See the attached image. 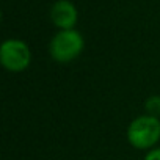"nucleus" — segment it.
<instances>
[{"instance_id":"f257e3e1","label":"nucleus","mask_w":160,"mask_h":160,"mask_svg":"<svg viewBox=\"0 0 160 160\" xmlns=\"http://www.w3.org/2000/svg\"><path fill=\"white\" fill-rule=\"evenodd\" d=\"M126 137L132 148L149 151L160 140V119L152 115H140L130 121Z\"/></svg>"},{"instance_id":"f03ea898","label":"nucleus","mask_w":160,"mask_h":160,"mask_svg":"<svg viewBox=\"0 0 160 160\" xmlns=\"http://www.w3.org/2000/svg\"><path fill=\"white\" fill-rule=\"evenodd\" d=\"M85 39L75 28L58 30L49 42V53L57 63H69L82 53Z\"/></svg>"},{"instance_id":"7ed1b4c3","label":"nucleus","mask_w":160,"mask_h":160,"mask_svg":"<svg viewBox=\"0 0 160 160\" xmlns=\"http://www.w3.org/2000/svg\"><path fill=\"white\" fill-rule=\"evenodd\" d=\"M0 63L10 72H22L32 63V52L22 39H7L0 47Z\"/></svg>"},{"instance_id":"20e7f679","label":"nucleus","mask_w":160,"mask_h":160,"mask_svg":"<svg viewBox=\"0 0 160 160\" xmlns=\"http://www.w3.org/2000/svg\"><path fill=\"white\" fill-rule=\"evenodd\" d=\"M50 21L60 30H71L75 27L78 11L71 0H57L50 8Z\"/></svg>"},{"instance_id":"39448f33","label":"nucleus","mask_w":160,"mask_h":160,"mask_svg":"<svg viewBox=\"0 0 160 160\" xmlns=\"http://www.w3.org/2000/svg\"><path fill=\"white\" fill-rule=\"evenodd\" d=\"M144 108L148 112V115L152 116H160V96H152L144 102Z\"/></svg>"},{"instance_id":"423d86ee","label":"nucleus","mask_w":160,"mask_h":160,"mask_svg":"<svg viewBox=\"0 0 160 160\" xmlns=\"http://www.w3.org/2000/svg\"><path fill=\"white\" fill-rule=\"evenodd\" d=\"M144 160H160V148H152L144 155Z\"/></svg>"}]
</instances>
